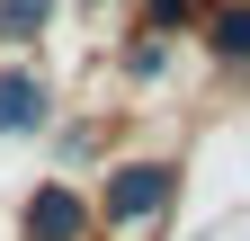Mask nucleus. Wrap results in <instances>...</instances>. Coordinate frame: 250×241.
Here are the masks:
<instances>
[{"label": "nucleus", "mask_w": 250, "mask_h": 241, "mask_svg": "<svg viewBox=\"0 0 250 241\" xmlns=\"http://www.w3.org/2000/svg\"><path fill=\"white\" fill-rule=\"evenodd\" d=\"M161 197H170V179H161V170H125V188L107 197V215H152Z\"/></svg>", "instance_id": "obj_1"}, {"label": "nucleus", "mask_w": 250, "mask_h": 241, "mask_svg": "<svg viewBox=\"0 0 250 241\" xmlns=\"http://www.w3.org/2000/svg\"><path fill=\"white\" fill-rule=\"evenodd\" d=\"M27 223H36L45 241H72V232H81V205H72V197H36V215H27Z\"/></svg>", "instance_id": "obj_2"}, {"label": "nucleus", "mask_w": 250, "mask_h": 241, "mask_svg": "<svg viewBox=\"0 0 250 241\" xmlns=\"http://www.w3.org/2000/svg\"><path fill=\"white\" fill-rule=\"evenodd\" d=\"M27 116H36V89H27V80H0V125H27Z\"/></svg>", "instance_id": "obj_3"}]
</instances>
